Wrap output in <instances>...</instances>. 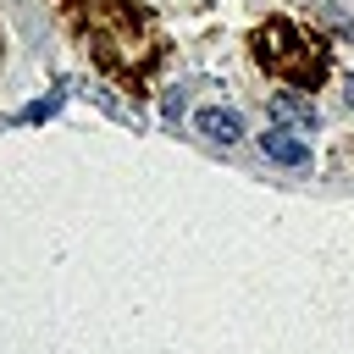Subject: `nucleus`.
<instances>
[{
  "label": "nucleus",
  "instance_id": "nucleus-6",
  "mask_svg": "<svg viewBox=\"0 0 354 354\" xmlns=\"http://www.w3.org/2000/svg\"><path fill=\"white\" fill-rule=\"evenodd\" d=\"M55 111H61V94H50V100H33L22 116H28V122H44V116H55Z\"/></svg>",
  "mask_w": 354,
  "mask_h": 354
},
{
  "label": "nucleus",
  "instance_id": "nucleus-3",
  "mask_svg": "<svg viewBox=\"0 0 354 354\" xmlns=\"http://www.w3.org/2000/svg\"><path fill=\"white\" fill-rule=\"evenodd\" d=\"M266 111H271V122H277V127H288V133H315V122H321V116H315V105H310L304 94H293V88L271 94V105H266Z\"/></svg>",
  "mask_w": 354,
  "mask_h": 354
},
{
  "label": "nucleus",
  "instance_id": "nucleus-5",
  "mask_svg": "<svg viewBox=\"0 0 354 354\" xmlns=\"http://www.w3.org/2000/svg\"><path fill=\"white\" fill-rule=\"evenodd\" d=\"M194 122H199V133L216 138V144H238V138H243V116H238L232 105H210V111H199Z\"/></svg>",
  "mask_w": 354,
  "mask_h": 354
},
{
  "label": "nucleus",
  "instance_id": "nucleus-2",
  "mask_svg": "<svg viewBox=\"0 0 354 354\" xmlns=\"http://www.w3.org/2000/svg\"><path fill=\"white\" fill-rule=\"evenodd\" d=\"M249 50H254V61H260L271 77H282L288 88H315V83L326 77V66H332L326 39L304 33V28L288 22V17L260 22V28L249 33Z\"/></svg>",
  "mask_w": 354,
  "mask_h": 354
},
{
  "label": "nucleus",
  "instance_id": "nucleus-1",
  "mask_svg": "<svg viewBox=\"0 0 354 354\" xmlns=\"http://www.w3.org/2000/svg\"><path fill=\"white\" fill-rule=\"evenodd\" d=\"M66 28L83 39V50L94 55L100 72H111L116 83H144L160 61V28L138 0H61Z\"/></svg>",
  "mask_w": 354,
  "mask_h": 354
},
{
  "label": "nucleus",
  "instance_id": "nucleus-7",
  "mask_svg": "<svg viewBox=\"0 0 354 354\" xmlns=\"http://www.w3.org/2000/svg\"><path fill=\"white\" fill-rule=\"evenodd\" d=\"M348 111H354V83H348Z\"/></svg>",
  "mask_w": 354,
  "mask_h": 354
},
{
  "label": "nucleus",
  "instance_id": "nucleus-4",
  "mask_svg": "<svg viewBox=\"0 0 354 354\" xmlns=\"http://www.w3.org/2000/svg\"><path fill=\"white\" fill-rule=\"evenodd\" d=\"M260 149H266L271 160H282V166H310V144H304L299 133H288V127H266V133H260Z\"/></svg>",
  "mask_w": 354,
  "mask_h": 354
}]
</instances>
